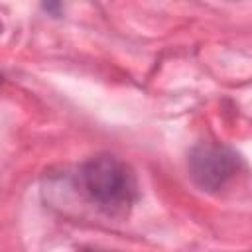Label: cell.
Segmentation results:
<instances>
[{
    "label": "cell",
    "mask_w": 252,
    "mask_h": 252,
    "mask_svg": "<svg viewBox=\"0 0 252 252\" xmlns=\"http://www.w3.org/2000/svg\"><path fill=\"white\" fill-rule=\"evenodd\" d=\"M43 8H45V10H51V12H55V16H57V10H59L61 6H59V4H43Z\"/></svg>",
    "instance_id": "obj_3"
},
{
    "label": "cell",
    "mask_w": 252,
    "mask_h": 252,
    "mask_svg": "<svg viewBox=\"0 0 252 252\" xmlns=\"http://www.w3.org/2000/svg\"><path fill=\"white\" fill-rule=\"evenodd\" d=\"M238 156L226 146L201 144L189 154V175L205 191L220 189L238 171Z\"/></svg>",
    "instance_id": "obj_2"
},
{
    "label": "cell",
    "mask_w": 252,
    "mask_h": 252,
    "mask_svg": "<svg viewBox=\"0 0 252 252\" xmlns=\"http://www.w3.org/2000/svg\"><path fill=\"white\" fill-rule=\"evenodd\" d=\"M81 179L89 197L106 213L126 211L136 197L134 175L124 161L110 154L91 158L81 169Z\"/></svg>",
    "instance_id": "obj_1"
}]
</instances>
